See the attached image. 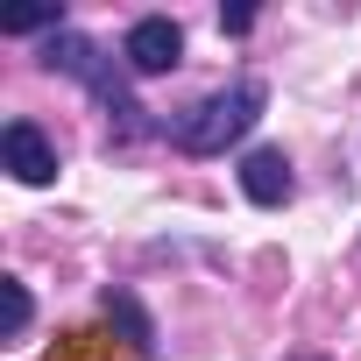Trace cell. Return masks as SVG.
Here are the masks:
<instances>
[{"instance_id": "9", "label": "cell", "mask_w": 361, "mask_h": 361, "mask_svg": "<svg viewBox=\"0 0 361 361\" xmlns=\"http://www.w3.org/2000/svg\"><path fill=\"white\" fill-rule=\"evenodd\" d=\"M220 29H227V36H248V29H255V8H227Z\"/></svg>"}, {"instance_id": "7", "label": "cell", "mask_w": 361, "mask_h": 361, "mask_svg": "<svg viewBox=\"0 0 361 361\" xmlns=\"http://www.w3.org/2000/svg\"><path fill=\"white\" fill-rule=\"evenodd\" d=\"M0 298H8V326H0V333H8V340H22L29 333V283H15V276H0Z\"/></svg>"}, {"instance_id": "4", "label": "cell", "mask_w": 361, "mask_h": 361, "mask_svg": "<svg viewBox=\"0 0 361 361\" xmlns=\"http://www.w3.org/2000/svg\"><path fill=\"white\" fill-rule=\"evenodd\" d=\"M0 163H8L15 185H50L57 177V149H50V135L36 121H8L0 128Z\"/></svg>"}, {"instance_id": "10", "label": "cell", "mask_w": 361, "mask_h": 361, "mask_svg": "<svg viewBox=\"0 0 361 361\" xmlns=\"http://www.w3.org/2000/svg\"><path fill=\"white\" fill-rule=\"evenodd\" d=\"M290 361H319V354H290Z\"/></svg>"}, {"instance_id": "3", "label": "cell", "mask_w": 361, "mask_h": 361, "mask_svg": "<svg viewBox=\"0 0 361 361\" xmlns=\"http://www.w3.org/2000/svg\"><path fill=\"white\" fill-rule=\"evenodd\" d=\"M121 57H128L135 78H163L177 57H185V29H177L170 15H142V22L121 36Z\"/></svg>"}, {"instance_id": "6", "label": "cell", "mask_w": 361, "mask_h": 361, "mask_svg": "<svg viewBox=\"0 0 361 361\" xmlns=\"http://www.w3.org/2000/svg\"><path fill=\"white\" fill-rule=\"evenodd\" d=\"M106 326H121V340H128L135 354H149V347H156V326H149V312H142L128 290H106Z\"/></svg>"}, {"instance_id": "8", "label": "cell", "mask_w": 361, "mask_h": 361, "mask_svg": "<svg viewBox=\"0 0 361 361\" xmlns=\"http://www.w3.org/2000/svg\"><path fill=\"white\" fill-rule=\"evenodd\" d=\"M0 29H8V36H36V29H50V36H57V29H64V15H57V8H29V15H8Z\"/></svg>"}, {"instance_id": "2", "label": "cell", "mask_w": 361, "mask_h": 361, "mask_svg": "<svg viewBox=\"0 0 361 361\" xmlns=\"http://www.w3.org/2000/svg\"><path fill=\"white\" fill-rule=\"evenodd\" d=\"M43 64H50V71H71V78H78V85H85V92H92V99L121 121V128H142V106L121 92V78L106 71V57H99V43H92V36L57 29V36H50V50H43Z\"/></svg>"}, {"instance_id": "1", "label": "cell", "mask_w": 361, "mask_h": 361, "mask_svg": "<svg viewBox=\"0 0 361 361\" xmlns=\"http://www.w3.org/2000/svg\"><path fill=\"white\" fill-rule=\"evenodd\" d=\"M262 106H269V85H262V78H234L227 92L199 99L170 135H177V149H185V156H220L227 142H241V135L262 121Z\"/></svg>"}, {"instance_id": "5", "label": "cell", "mask_w": 361, "mask_h": 361, "mask_svg": "<svg viewBox=\"0 0 361 361\" xmlns=\"http://www.w3.org/2000/svg\"><path fill=\"white\" fill-rule=\"evenodd\" d=\"M241 192L255 206H283L290 199V156L283 149H248L241 156Z\"/></svg>"}]
</instances>
